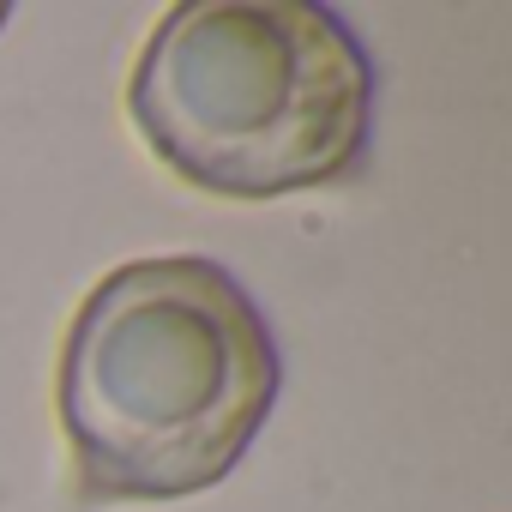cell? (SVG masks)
<instances>
[{"instance_id": "obj_3", "label": "cell", "mask_w": 512, "mask_h": 512, "mask_svg": "<svg viewBox=\"0 0 512 512\" xmlns=\"http://www.w3.org/2000/svg\"><path fill=\"white\" fill-rule=\"evenodd\" d=\"M7 19H13V7H7V0H0V31H7Z\"/></svg>"}, {"instance_id": "obj_2", "label": "cell", "mask_w": 512, "mask_h": 512, "mask_svg": "<svg viewBox=\"0 0 512 512\" xmlns=\"http://www.w3.org/2000/svg\"><path fill=\"white\" fill-rule=\"evenodd\" d=\"M127 115L169 175L260 205L368 163L374 61L314 0H187L145 37Z\"/></svg>"}, {"instance_id": "obj_1", "label": "cell", "mask_w": 512, "mask_h": 512, "mask_svg": "<svg viewBox=\"0 0 512 512\" xmlns=\"http://www.w3.org/2000/svg\"><path fill=\"white\" fill-rule=\"evenodd\" d=\"M284 386L278 338L205 253L127 260L91 284L61 338L55 416L85 506L217 488Z\"/></svg>"}]
</instances>
